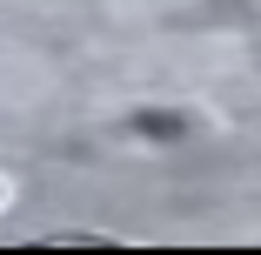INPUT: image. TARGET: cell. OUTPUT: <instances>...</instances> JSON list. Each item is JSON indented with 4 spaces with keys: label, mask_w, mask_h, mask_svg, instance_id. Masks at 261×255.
I'll return each instance as SVG.
<instances>
[{
    "label": "cell",
    "mask_w": 261,
    "mask_h": 255,
    "mask_svg": "<svg viewBox=\"0 0 261 255\" xmlns=\"http://www.w3.org/2000/svg\"><path fill=\"white\" fill-rule=\"evenodd\" d=\"M40 248H108L114 235H94V228H47V235H34Z\"/></svg>",
    "instance_id": "1"
}]
</instances>
